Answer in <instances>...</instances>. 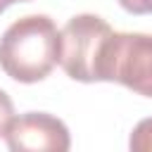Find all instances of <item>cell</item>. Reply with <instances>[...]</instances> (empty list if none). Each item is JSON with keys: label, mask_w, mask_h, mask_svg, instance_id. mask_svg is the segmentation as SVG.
Masks as SVG:
<instances>
[{"label": "cell", "mask_w": 152, "mask_h": 152, "mask_svg": "<svg viewBox=\"0 0 152 152\" xmlns=\"http://www.w3.org/2000/svg\"><path fill=\"white\" fill-rule=\"evenodd\" d=\"M59 31L45 14H28L7 26L0 38V69L19 83L43 81L57 64Z\"/></svg>", "instance_id": "cell-1"}, {"label": "cell", "mask_w": 152, "mask_h": 152, "mask_svg": "<svg viewBox=\"0 0 152 152\" xmlns=\"http://www.w3.org/2000/svg\"><path fill=\"white\" fill-rule=\"evenodd\" d=\"M112 33H114L112 26L97 14L71 17L59 31L57 64L74 81L81 83L100 81V62Z\"/></svg>", "instance_id": "cell-2"}, {"label": "cell", "mask_w": 152, "mask_h": 152, "mask_svg": "<svg viewBox=\"0 0 152 152\" xmlns=\"http://www.w3.org/2000/svg\"><path fill=\"white\" fill-rule=\"evenodd\" d=\"M100 81H116L138 95L152 97V36L112 33L100 62Z\"/></svg>", "instance_id": "cell-3"}, {"label": "cell", "mask_w": 152, "mask_h": 152, "mask_svg": "<svg viewBox=\"0 0 152 152\" xmlns=\"http://www.w3.org/2000/svg\"><path fill=\"white\" fill-rule=\"evenodd\" d=\"M5 142L12 152H66L71 135L62 119L45 112H28L10 121Z\"/></svg>", "instance_id": "cell-4"}, {"label": "cell", "mask_w": 152, "mask_h": 152, "mask_svg": "<svg viewBox=\"0 0 152 152\" xmlns=\"http://www.w3.org/2000/svg\"><path fill=\"white\" fill-rule=\"evenodd\" d=\"M128 147L133 152H152V119H142L133 128Z\"/></svg>", "instance_id": "cell-5"}, {"label": "cell", "mask_w": 152, "mask_h": 152, "mask_svg": "<svg viewBox=\"0 0 152 152\" xmlns=\"http://www.w3.org/2000/svg\"><path fill=\"white\" fill-rule=\"evenodd\" d=\"M12 119H14V104H12L10 95L0 88V138H5V131Z\"/></svg>", "instance_id": "cell-6"}, {"label": "cell", "mask_w": 152, "mask_h": 152, "mask_svg": "<svg viewBox=\"0 0 152 152\" xmlns=\"http://www.w3.org/2000/svg\"><path fill=\"white\" fill-rule=\"evenodd\" d=\"M119 5L131 14H152V0H119Z\"/></svg>", "instance_id": "cell-7"}, {"label": "cell", "mask_w": 152, "mask_h": 152, "mask_svg": "<svg viewBox=\"0 0 152 152\" xmlns=\"http://www.w3.org/2000/svg\"><path fill=\"white\" fill-rule=\"evenodd\" d=\"M12 2H19V0H0V14H2V12H5V10L12 5Z\"/></svg>", "instance_id": "cell-8"}, {"label": "cell", "mask_w": 152, "mask_h": 152, "mask_svg": "<svg viewBox=\"0 0 152 152\" xmlns=\"http://www.w3.org/2000/svg\"><path fill=\"white\" fill-rule=\"evenodd\" d=\"M19 2H28V0H19Z\"/></svg>", "instance_id": "cell-9"}]
</instances>
